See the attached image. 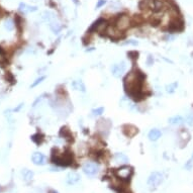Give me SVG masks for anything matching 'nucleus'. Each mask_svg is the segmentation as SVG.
<instances>
[{
    "label": "nucleus",
    "mask_w": 193,
    "mask_h": 193,
    "mask_svg": "<svg viewBox=\"0 0 193 193\" xmlns=\"http://www.w3.org/2000/svg\"><path fill=\"white\" fill-rule=\"evenodd\" d=\"M174 38H175V36H173V35H166L165 39L166 41H172V39H174Z\"/></svg>",
    "instance_id": "c85d7f7f"
},
{
    "label": "nucleus",
    "mask_w": 193,
    "mask_h": 193,
    "mask_svg": "<svg viewBox=\"0 0 193 193\" xmlns=\"http://www.w3.org/2000/svg\"><path fill=\"white\" fill-rule=\"evenodd\" d=\"M82 170L88 177H94L99 172V165L96 162H86L83 165Z\"/></svg>",
    "instance_id": "20e7f679"
},
{
    "label": "nucleus",
    "mask_w": 193,
    "mask_h": 193,
    "mask_svg": "<svg viewBox=\"0 0 193 193\" xmlns=\"http://www.w3.org/2000/svg\"><path fill=\"white\" fill-rule=\"evenodd\" d=\"M105 32H106V35L109 36V38H111L113 39H121L122 35V32L121 31H118L114 25H108V27H106V30H105Z\"/></svg>",
    "instance_id": "6e6552de"
},
{
    "label": "nucleus",
    "mask_w": 193,
    "mask_h": 193,
    "mask_svg": "<svg viewBox=\"0 0 193 193\" xmlns=\"http://www.w3.org/2000/svg\"><path fill=\"white\" fill-rule=\"evenodd\" d=\"M42 18L45 21H47V23H51V21H53L54 19H57L56 14L52 11H45L43 13Z\"/></svg>",
    "instance_id": "dca6fc26"
},
{
    "label": "nucleus",
    "mask_w": 193,
    "mask_h": 193,
    "mask_svg": "<svg viewBox=\"0 0 193 193\" xmlns=\"http://www.w3.org/2000/svg\"><path fill=\"white\" fill-rule=\"evenodd\" d=\"M185 169L186 170H191L193 168V153H192V155H191V157L189 158V160L186 162V164H185Z\"/></svg>",
    "instance_id": "4be33fe9"
},
{
    "label": "nucleus",
    "mask_w": 193,
    "mask_h": 193,
    "mask_svg": "<svg viewBox=\"0 0 193 193\" xmlns=\"http://www.w3.org/2000/svg\"><path fill=\"white\" fill-rule=\"evenodd\" d=\"M161 137H162V132L158 129H152L148 133V138L151 142L158 141Z\"/></svg>",
    "instance_id": "ddd939ff"
},
{
    "label": "nucleus",
    "mask_w": 193,
    "mask_h": 193,
    "mask_svg": "<svg viewBox=\"0 0 193 193\" xmlns=\"http://www.w3.org/2000/svg\"><path fill=\"white\" fill-rule=\"evenodd\" d=\"M73 1H74V2L76 3V4H78V1H77V0H73Z\"/></svg>",
    "instance_id": "7c9ffc66"
},
{
    "label": "nucleus",
    "mask_w": 193,
    "mask_h": 193,
    "mask_svg": "<svg viewBox=\"0 0 193 193\" xmlns=\"http://www.w3.org/2000/svg\"><path fill=\"white\" fill-rule=\"evenodd\" d=\"M186 122L188 123L189 125H193V113H189L186 117Z\"/></svg>",
    "instance_id": "393cba45"
},
{
    "label": "nucleus",
    "mask_w": 193,
    "mask_h": 193,
    "mask_svg": "<svg viewBox=\"0 0 193 193\" xmlns=\"http://www.w3.org/2000/svg\"><path fill=\"white\" fill-rule=\"evenodd\" d=\"M14 27H15V23H14L13 19L11 18H6L5 21H4V28L7 31H14Z\"/></svg>",
    "instance_id": "f3484780"
},
{
    "label": "nucleus",
    "mask_w": 193,
    "mask_h": 193,
    "mask_svg": "<svg viewBox=\"0 0 193 193\" xmlns=\"http://www.w3.org/2000/svg\"><path fill=\"white\" fill-rule=\"evenodd\" d=\"M80 179H81V177H80L79 174L76 173V172H70L67 175V183L69 185L77 184L78 182L80 181Z\"/></svg>",
    "instance_id": "f8f14e48"
},
{
    "label": "nucleus",
    "mask_w": 193,
    "mask_h": 193,
    "mask_svg": "<svg viewBox=\"0 0 193 193\" xmlns=\"http://www.w3.org/2000/svg\"><path fill=\"white\" fill-rule=\"evenodd\" d=\"M121 45H123V46H138L139 45V42L134 41V39H129V41L121 43Z\"/></svg>",
    "instance_id": "b1692460"
},
{
    "label": "nucleus",
    "mask_w": 193,
    "mask_h": 193,
    "mask_svg": "<svg viewBox=\"0 0 193 193\" xmlns=\"http://www.w3.org/2000/svg\"><path fill=\"white\" fill-rule=\"evenodd\" d=\"M51 171H61V168L60 167H52Z\"/></svg>",
    "instance_id": "c756f323"
},
{
    "label": "nucleus",
    "mask_w": 193,
    "mask_h": 193,
    "mask_svg": "<svg viewBox=\"0 0 193 193\" xmlns=\"http://www.w3.org/2000/svg\"><path fill=\"white\" fill-rule=\"evenodd\" d=\"M133 168L132 167H129L126 165H122L121 168H118L115 171V175L117 176L118 179H121L122 181H129L133 176Z\"/></svg>",
    "instance_id": "7ed1b4c3"
},
{
    "label": "nucleus",
    "mask_w": 193,
    "mask_h": 193,
    "mask_svg": "<svg viewBox=\"0 0 193 193\" xmlns=\"http://www.w3.org/2000/svg\"><path fill=\"white\" fill-rule=\"evenodd\" d=\"M144 76L141 74V72L134 71L130 72L125 79V87L127 93L130 96L137 97L139 96L141 92L142 85H143Z\"/></svg>",
    "instance_id": "f257e3e1"
},
{
    "label": "nucleus",
    "mask_w": 193,
    "mask_h": 193,
    "mask_svg": "<svg viewBox=\"0 0 193 193\" xmlns=\"http://www.w3.org/2000/svg\"><path fill=\"white\" fill-rule=\"evenodd\" d=\"M6 61H7V58H6V55L4 53V51L0 48V64L6 63Z\"/></svg>",
    "instance_id": "5701e85b"
},
{
    "label": "nucleus",
    "mask_w": 193,
    "mask_h": 193,
    "mask_svg": "<svg viewBox=\"0 0 193 193\" xmlns=\"http://www.w3.org/2000/svg\"><path fill=\"white\" fill-rule=\"evenodd\" d=\"M105 3H106V0H98V2H97V4H96V9H98V8H100V7L104 6Z\"/></svg>",
    "instance_id": "bb28decb"
},
{
    "label": "nucleus",
    "mask_w": 193,
    "mask_h": 193,
    "mask_svg": "<svg viewBox=\"0 0 193 193\" xmlns=\"http://www.w3.org/2000/svg\"><path fill=\"white\" fill-rule=\"evenodd\" d=\"M163 180H164V176L162 173L153 172L148 179V185L150 187L156 188V187H158L160 184H162Z\"/></svg>",
    "instance_id": "423d86ee"
},
{
    "label": "nucleus",
    "mask_w": 193,
    "mask_h": 193,
    "mask_svg": "<svg viewBox=\"0 0 193 193\" xmlns=\"http://www.w3.org/2000/svg\"><path fill=\"white\" fill-rule=\"evenodd\" d=\"M126 71V63L121 61L119 63H115L111 66V74L115 78H121Z\"/></svg>",
    "instance_id": "39448f33"
},
{
    "label": "nucleus",
    "mask_w": 193,
    "mask_h": 193,
    "mask_svg": "<svg viewBox=\"0 0 193 193\" xmlns=\"http://www.w3.org/2000/svg\"><path fill=\"white\" fill-rule=\"evenodd\" d=\"M18 9H19V11L23 14H27V13H31V12H35L38 10V7L36 6H31V5H27V3H23L21 2L19 6H18Z\"/></svg>",
    "instance_id": "1a4fd4ad"
},
{
    "label": "nucleus",
    "mask_w": 193,
    "mask_h": 193,
    "mask_svg": "<svg viewBox=\"0 0 193 193\" xmlns=\"http://www.w3.org/2000/svg\"><path fill=\"white\" fill-rule=\"evenodd\" d=\"M104 112V107H96L92 109V115L94 116H99Z\"/></svg>",
    "instance_id": "412c9836"
},
{
    "label": "nucleus",
    "mask_w": 193,
    "mask_h": 193,
    "mask_svg": "<svg viewBox=\"0 0 193 193\" xmlns=\"http://www.w3.org/2000/svg\"><path fill=\"white\" fill-rule=\"evenodd\" d=\"M23 103H20V104L18 105V106H17L16 108H14V109H13V111H14V112H17V111H19L20 109L23 108Z\"/></svg>",
    "instance_id": "cd10ccee"
},
{
    "label": "nucleus",
    "mask_w": 193,
    "mask_h": 193,
    "mask_svg": "<svg viewBox=\"0 0 193 193\" xmlns=\"http://www.w3.org/2000/svg\"><path fill=\"white\" fill-rule=\"evenodd\" d=\"M113 160L116 164H118V165H126L127 163H129V158L126 157L125 154H122V153H116V154L113 156Z\"/></svg>",
    "instance_id": "9b49d317"
},
{
    "label": "nucleus",
    "mask_w": 193,
    "mask_h": 193,
    "mask_svg": "<svg viewBox=\"0 0 193 193\" xmlns=\"http://www.w3.org/2000/svg\"><path fill=\"white\" fill-rule=\"evenodd\" d=\"M168 122L172 125H180L184 123V118H183V116H181V115H175V116L170 117L168 119Z\"/></svg>",
    "instance_id": "4468645a"
},
{
    "label": "nucleus",
    "mask_w": 193,
    "mask_h": 193,
    "mask_svg": "<svg viewBox=\"0 0 193 193\" xmlns=\"http://www.w3.org/2000/svg\"><path fill=\"white\" fill-rule=\"evenodd\" d=\"M43 80H46V76H41V77L36 78L34 82H32V84L31 85V88H35V87H36L39 84H41V83L43 81Z\"/></svg>",
    "instance_id": "aec40b11"
},
{
    "label": "nucleus",
    "mask_w": 193,
    "mask_h": 193,
    "mask_svg": "<svg viewBox=\"0 0 193 193\" xmlns=\"http://www.w3.org/2000/svg\"><path fill=\"white\" fill-rule=\"evenodd\" d=\"M52 193H58L57 191H52Z\"/></svg>",
    "instance_id": "2f4dec72"
},
{
    "label": "nucleus",
    "mask_w": 193,
    "mask_h": 193,
    "mask_svg": "<svg viewBox=\"0 0 193 193\" xmlns=\"http://www.w3.org/2000/svg\"><path fill=\"white\" fill-rule=\"evenodd\" d=\"M130 25H132V19H130V17L129 15H126V14H122V15H119L116 18L114 27L117 28L118 31H121L122 32L129 30L130 27Z\"/></svg>",
    "instance_id": "f03ea898"
},
{
    "label": "nucleus",
    "mask_w": 193,
    "mask_h": 193,
    "mask_svg": "<svg viewBox=\"0 0 193 193\" xmlns=\"http://www.w3.org/2000/svg\"><path fill=\"white\" fill-rule=\"evenodd\" d=\"M31 161L35 165L43 166V165H45V164H47V157L41 152H35L31 156Z\"/></svg>",
    "instance_id": "0eeeda50"
},
{
    "label": "nucleus",
    "mask_w": 193,
    "mask_h": 193,
    "mask_svg": "<svg viewBox=\"0 0 193 193\" xmlns=\"http://www.w3.org/2000/svg\"><path fill=\"white\" fill-rule=\"evenodd\" d=\"M43 96H45V94H43V95H42V96H39V97H38V98H36V99H35V101L34 102V104H32V107H35L36 105H38V103H39V102H41V101L43 99Z\"/></svg>",
    "instance_id": "a878e982"
},
{
    "label": "nucleus",
    "mask_w": 193,
    "mask_h": 193,
    "mask_svg": "<svg viewBox=\"0 0 193 193\" xmlns=\"http://www.w3.org/2000/svg\"><path fill=\"white\" fill-rule=\"evenodd\" d=\"M49 27L51 28V31H52L55 35H59L62 31V28H63V25L61 24V23L58 19H54L53 21L49 23Z\"/></svg>",
    "instance_id": "9d476101"
},
{
    "label": "nucleus",
    "mask_w": 193,
    "mask_h": 193,
    "mask_svg": "<svg viewBox=\"0 0 193 193\" xmlns=\"http://www.w3.org/2000/svg\"><path fill=\"white\" fill-rule=\"evenodd\" d=\"M21 174H23V179L27 182H30L32 179V177H34V172L31 171V170H28V169H23Z\"/></svg>",
    "instance_id": "a211bd4d"
},
{
    "label": "nucleus",
    "mask_w": 193,
    "mask_h": 193,
    "mask_svg": "<svg viewBox=\"0 0 193 193\" xmlns=\"http://www.w3.org/2000/svg\"><path fill=\"white\" fill-rule=\"evenodd\" d=\"M72 87L75 90L81 91V92H85V91H86L85 84L83 83L82 80H75V81H73L72 82Z\"/></svg>",
    "instance_id": "2eb2a0df"
},
{
    "label": "nucleus",
    "mask_w": 193,
    "mask_h": 193,
    "mask_svg": "<svg viewBox=\"0 0 193 193\" xmlns=\"http://www.w3.org/2000/svg\"><path fill=\"white\" fill-rule=\"evenodd\" d=\"M177 87H178V82H173V83H171V84L166 86V91L168 93H174L176 91Z\"/></svg>",
    "instance_id": "6ab92c4d"
}]
</instances>
